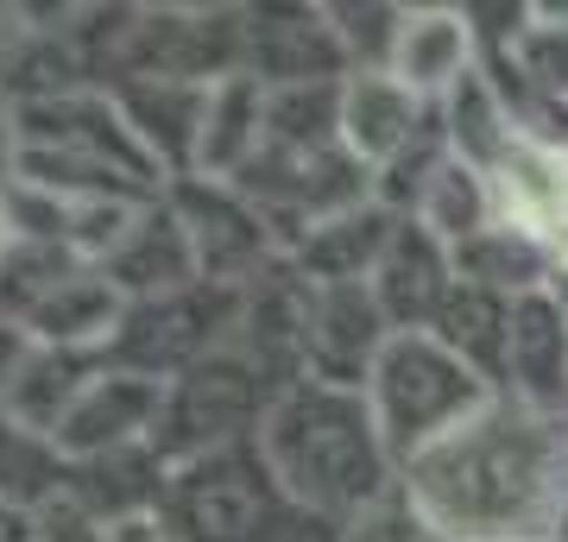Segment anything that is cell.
<instances>
[{
	"mask_svg": "<svg viewBox=\"0 0 568 542\" xmlns=\"http://www.w3.org/2000/svg\"><path fill=\"white\" fill-rule=\"evenodd\" d=\"M7 518H13V511H7V504H0V530H7Z\"/></svg>",
	"mask_w": 568,
	"mask_h": 542,
	"instance_id": "obj_20",
	"label": "cell"
},
{
	"mask_svg": "<svg viewBox=\"0 0 568 542\" xmlns=\"http://www.w3.org/2000/svg\"><path fill=\"white\" fill-rule=\"evenodd\" d=\"M455 272L480 290H499V297H530L549 284V265H544V241L530 234H511V227H487L480 241H467L455 253Z\"/></svg>",
	"mask_w": 568,
	"mask_h": 542,
	"instance_id": "obj_15",
	"label": "cell"
},
{
	"mask_svg": "<svg viewBox=\"0 0 568 542\" xmlns=\"http://www.w3.org/2000/svg\"><path fill=\"white\" fill-rule=\"evenodd\" d=\"M392 341V321L373 297V284H310L297 309V347H304L310 379L366 391L373 366Z\"/></svg>",
	"mask_w": 568,
	"mask_h": 542,
	"instance_id": "obj_5",
	"label": "cell"
},
{
	"mask_svg": "<svg viewBox=\"0 0 568 542\" xmlns=\"http://www.w3.org/2000/svg\"><path fill=\"white\" fill-rule=\"evenodd\" d=\"M493 398L499 391L436 335H392L379 366H373V379H366V403H373L379 442H386L398 473L424 448L448 442L462 422H474Z\"/></svg>",
	"mask_w": 568,
	"mask_h": 542,
	"instance_id": "obj_3",
	"label": "cell"
},
{
	"mask_svg": "<svg viewBox=\"0 0 568 542\" xmlns=\"http://www.w3.org/2000/svg\"><path fill=\"white\" fill-rule=\"evenodd\" d=\"M63 454L51 436L26 429L0 410V504L7 511H51L63 492Z\"/></svg>",
	"mask_w": 568,
	"mask_h": 542,
	"instance_id": "obj_14",
	"label": "cell"
},
{
	"mask_svg": "<svg viewBox=\"0 0 568 542\" xmlns=\"http://www.w3.org/2000/svg\"><path fill=\"white\" fill-rule=\"evenodd\" d=\"M260 461L284 485L291 504L323 518H361L392 492V454L366 391H342L323 379H291L260 417Z\"/></svg>",
	"mask_w": 568,
	"mask_h": 542,
	"instance_id": "obj_2",
	"label": "cell"
},
{
	"mask_svg": "<svg viewBox=\"0 0 568 542\" xmlns=\"http://www.w3.org/2000/svg\"><path fill=\"white\" fill-rule=\"evenodd\" d=\"M436 542H556L568 511V422L493 398L398 473Z\"/></svg>",
	"mask_w": 568,
	"mask_h": 542,
	"instance_id": "obj_1",
	"label": "cell"
},
{
	"mask_svg": "<svg viewBox=\"0 0 568 542\" xmlns=\"http://www.w3.org/2000/svg\"><path fill=\"white\" fill-rule=\"evenodd\" d=\"M102 272L126 290V303L178 297V290H190V278H203V272H196V246L183 234L178 208H140L133 234L121 241V253H114Z\"/></svg>",
	"mask_w": 568,
	"mask_h": 542,
	"instance_id": "obj_11",
	"label": "cell"
},
{
	"mask_svg": "<svg viewBox=\"0 0 568 542\" xmlns=\"http://www.w3.org/2000/svg\"><path fill=\"white\" fill-rule=\"evenodd\" d=\"M544 265H549V278H568V215H562V222H549V234H544Z\"/></svg>",
	"mask_w": 568,
	"mask_h": 542,
	"instance_id": "obj_19",
	"label": "cell"
},
{
	"mask_svg": "<svg viewBox=\"0 0 568 542\" xmlns=\"http://www.w3.org/2000/svg\"><path fill=\"white\" fill-rule=\"evenodd\" d=\"M443 140H448V158H462L467 171L493 177L511 158V145L525 140V126H518V114H511V101L499 82L480 76V70H467L443 101Z\"/></svg>",
	"mask_w": 568,
	"mask_h": 542,
	"instance_id": "obj_12",
	"label": "cell"
},
{
	"mask_svg": "<svg viewBox=\"0 0 568 542\" xmlns=\"http://www.w3.org/2000/svg\"><path fill=\"white\" fill-rule=\"evenodd\" d=\"M424 108L398 76L386 70H347L342 76V145L366 171H386L398 152L424 140Z\"/></svg>",
	"mask_w": 568,
	"mask_h": 542,
	"instance_id": "obj_9",
	"label": "cell"
},
{
	"mask_svg": "<svg viewBox=\"0 0 568 542\" xmlns=\"http://www.w3.org/2000/svg\"><path fill=\"white\" fill-rule=\"evenodd\" d=\"M347 542H436L429 536V523L410 511L405 485H392L379 504H366L361 518L347 523Z\"/></svg>",
	"mask_w": 568,
	"mask_h": 542,
	"instance_id": "obj_16",
	"label": "cell"
},
{
	"mask_svg": "<svg viewBox=\"0 0 568 542\" xmlns=\"http://www.w3.org/2000/svg\"><path fill=\"white\" fill-rule=\"evenodd\" d=\"M562 164H568V152H562Z\"/></svg>",
	"mask_w": 568,
	"mask_h": 542,
	"instance_id": "obj_21",
	"label": "cell"
},
{
	"mask_svg": "<svg viewBox=\"0 0 568 542\" xmlns=\"http://www.w3.org/2000/svg\"><path fill=\"white\" fill-rule=\"evenodd\" d=\"M102 542H183L159 511H145V518H121V523H102Z\"/></svg>",
	"mask_w": 568,
	"mask_h": 542,
	"instance_id": "obj_17",
	"label": "cell"
},
{
	"mask_svg": "<svg viewBox=\"0 0 568 542\" xmlns=\"http://www.w3.org/2000/svg\"><path fill=\"white\" fill-rule=\"evenodd\" d=\"M455 253H448L429 227H417L410 215H398V234H392L386 259L373 272V297L386 309L392 335H429L436 316H443L448 290H455Z\"/></svg>",
	"mask_w": 568,
	"mask_h": 542,
	"instance_id": "obj_8",
	"label": "cell"
},
{
	"mask_svg": "<svg viewBox=\"0 0 568 542\" xmlns=\"http://www.w3.org/2000/svg\"><path fill=\"white\" fill-rule=\"evenodd\" d=\"M44 518H51V530H44L39 542H102V523L77 518V511H70V518L58 523V504H51V511H44Z\"/></svg>",
	"mask_w": 568,
	"mask_h": 542,
	"instance_id": "obj_18",
	"label": "cell"
},
{
	"mask_svg": "<svg viewBox=\"0 0 568 542\" xmlns=\"http://www.w3.org/2000/svg\"><path fill=\"white\" fill-rule=\"evenodd\" d=\"M164 391L171 385L140 379V372H95L89 391L70 403V417L58 422V454L63 461H108V454H126L159 436L164 417Z\"/></svg>",
	"mask_w": 568,
	"mask_h": 542,
	"instance_id": "obj_6",
	"label": "cell"
},
{
	"mask_svg": "<svg viewBox=\"0 0 568 542\" xmlns=\"http://www.w3.org/2000/svg\"><path fill=\"white\" fill-rule=\"evenodd\" d=\"M474 70V25L455 7H405L392 39L386 76H398L417 101H448V89Z\"/></svg>",
	"mask_w": 568,
	"mask_h": 542,
	"instance_id": "obj_10",
	"label": "cell"
},
{
	"mask_svg": "<svg viewBox=\"0 0 568 542\" xmlns=\"http://www.w3.org/2000/svg\"><path fill=\"white\" fill-rule=\"evenodd\" d=\"M410 222L429 227L448 253H462L467 241H480L487 227H499V215H493V183L480 177V171H467L462 158H448L443 171L429 177V190H424V202H417Z\"/></svg>",
	"mask_w": 568,
	"mask_h": 542,
	"instance_id": "obj_13",
	"label": "cell"
},
{
	"mask_svg": "<svg viewBox=\"0 0 568 542\" xmlns=\"http://www.w3.org/2000/svg\"><path fill=\"white\" fill-rule=\"evenodd\" d=\"M506 385H511V403L562 422V410H568V303L549 284L530 290V297H511Z\"/></svg>",
	"mask_w": 568,
	"mask_h": 542,
	"instance_id": "obj_7",
	"label": "cell"
},
{
	"mask_svg": "<svg viewBox=\"0 0 568 542\" xmlns=\"http://www.w3.org/2000/svg\"><path fill=\"white\" fill-rule=\"evenodd\" d=\"M284 485L272 467L241 448H209L183 461L164 485V523L183 542H260V523L272 530V511H284Z\"/></svg>",
	"mask_w": 568,
	"mask_h": 542,
	"instance_id": "obj_4",
	"label": "cell"
}]
</instances>
